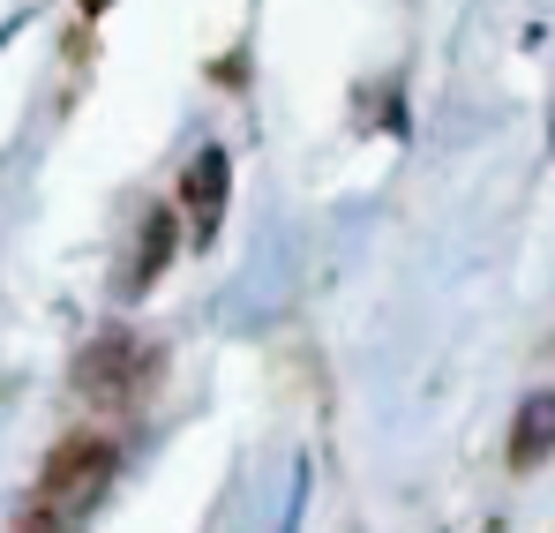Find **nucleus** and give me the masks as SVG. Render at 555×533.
I'll list each match as a JSON object with an SVG mask.
<instances>
[{
  "label": "nucleus",
  "mask_w": 555,
  "mask_h": 533,
  "mask_svg": "<svg viewBox=\"0 0 555 533\" xmlns=\"http://www.w3.org/2000/svg\"><path fill=\"white\" fill-rule=\"evenodd\" d=\"M555 450V391H533L511 421V466H541Z\"/></svg>",
  "instance_id": "39448f33"
},
{
  "label": "nucleus",
  "mask_w": 555,
  "mask_h": 533,
  "mask_svg": "<svg viewBox=\"0 0 555 533\" xmlns=\"http://www.w3.org/2000/svg\"><path fill=\"white\" fill-rule=\"evenodd\" d=\"M173 241H181V226H173V211H151L143 218V241H135V264L113 278V293L120 301H135V293H151V278L173 264Z\"/></svg>",
  "instance_id": "20e7f679"
},
{
  "label": "nucleus",
  "mask_w": 555,
  "mask_h": 533,
  "mask_svg": "<svg viewBox=\"0 0 555 533\" xmlns=\"http://www.w3.org/2000/svg\"><path fill=\"white\" fill-rule=\"evenodd\" d=\"M225 188H233V158L218 143H203L181 174V211L195 218V241H218V218H225Z\"/></svg>",
  "instance_id": "7ed1b4c3"
},
{
  "label": "nucleus",
  "mask_w": 555,
  "mask_h": 533,
  "mask_svg": "<svg viewBox=\"0 0 555 533\" xmlns=\"http://www.w3.org/2000/svg\"><path fill=\"white\" fill-rule=\"evenodd\" d=\"M113 473H120V450L105 444V436L61 444L53 458H46L30 504H23V533H83L91 511L105 504V488H113Z\"/></svg>",
  "instance_id": "f257e3e1"
},
{
  "label": "nucleus",
  "mask_w": 555,
  "mask_h": 533,
  "mask_svg": "<svg viewBox=\"0 0 555 533\" xmlns=\"http://www.w3.org/2000/svg\"><path fill=\"white\" fill-rule=\"evenodd\" d=\"M143 376H151V346L135 331H98L91 346L76 354V391L91 406H128L143 391Z\"/></svg>",
  "instance_id": "f03ea898"
},
{
  "label": "nucleus",
  "mask_w": 555,
  "mask_h": 533,
  "mask_svg": "<svg viewBox=\"0 0 555 533\" xmlns=\"http://www.w3.org/2000/svg\"><path fill=\"white\" fill-rule=\"evenodd\" d=\"M548 151H555V120H548Z\"/></svg>",
  "instance_id": "423d86ee"
}]
</instances>
